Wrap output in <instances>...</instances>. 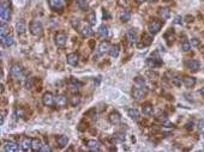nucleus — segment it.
Wrapping results in <instances>:
<instances>
[{
  "instance_id": "nucleus-1",
  "label": "nucleus",
  "mask_w": 204,
  "mask_h": 152,
  "mask_svg": "<svg viewBox=\"0 0 204 152\" xmlns=\"http://www.w3.org/2000/svg\"><path fill=\"white\" fill-rule=\"evenodd\" d=\"M162 25H163V22L157 21V19H153V21L149 22V24H148V30H149V32H150L151 35H155V34H157V32L161 30Z\"/></svg>"
},
{
  "instance_id": "nucleus-2",
  "label": "nucleus",
  "mask_w": 204,
  "mask_h": 152,
  "mask_svg": "<svg viewBox=\"0 0 204 152\" xmlns=\"http://www.w3.org/2000/svg\"><path fill=\"white\" fill-rule=\"evenodd\" d=\"M29 29H30V32H31L34 36H40V35L42 34V31H43L42 24H41V22H39V21H33V22L30 23Z\"/></svg>"
},
{
  "instance_id": "nucleus-3",
  "label": "nucleus",
  "mask_w": 204,
  "mask_h": 152,
  "mask_svg": "<svg viewBox=\"0 0 204 152\" xmlns=\"http://www.w3.org/2000/svg\"><path fill=\"white\" fill-rule=\"evenodd\" d=\"M10 74L12 75L15 79H19L22 77V74H23V68L19 65H17V63L12 65L11 68H10Z\"/></svg>"
},
{
  "instance_id": "nucleus-4",
  "label": "nucleus",
  "mask_w": 204,
  "mask_h": 152,
  "mask_svg": "<svg viewBox=\"0 0 204 152\" xmlns=\"http://www.w3.org/2000/svg\"><path fill=\"white\" fill-rule=\"evenodd\" d=\"M42 103L46 107H52L53 104H55V97L53 96L52 92H46V94H43Z\"/></svg>"
},
{
  "instance_id": "nucleus-5",
  "label": "nucleus",
  "mask_w": 204,
  "mask_h": 152,
  "mask_svg": "<svg viewBox=\"0 0 204 152\" xmlns=\"http://www.w3.org/2000/svg\"><path fill=\"white\" fill-rule=\"evenodd\" d=\"M66 40H67V36L64 32H58L54 36V42L58 47H64L66 44Z\"/></svg>"
},
{
  "instance_id": "nucleus-6",
  "label": "nucleus",
  "mask_w": 204,
  "mask_h": 152,
  "mask_svg": "<svg viewBox=\"0 0 204 152\" xmlns=\"http://www.w3.org/2000/svg\"><path fill=\"white\" fill-rule=\"evenodd\" d=\"M4 150L6 152H18L19 151V147L13 141H5L4 142Z\"/></svg>"
},
{
  "instance_id": "nucleus-7",
  "label": "nucleus",
  "mask_w": 204,
  "mask_h": 152,
  "mask_svg": "<svg viewBox=\"0 0 204 152\" xmlns=\"http://www.w3.org/2000/svg\"><path fill=\"white\" fill-rule=\"evenodd\" d=\"M10 16H11L10 7H0V18H1V22H7L10 19Z\"/></svg>"
},
{
  "instance_id": "nucleus-8",
  "label": "nucleus",
  "mask_w": 204,
  "mask_h": 152,
  "mask_svg": "<svg viewBox=\"0 0 204 152\" xmlns=\"http://www.w3.org/2000/svg\"><path fill=\"white\" fill-rule=\"evenodd\" d=\"M186 67L192 72H197L200 67V63L197 60H188V61H186Z\"/></svg>"
},
{
  "instance_id": "nucleus-9",
  "label": "nucleus",
  "mask_w": 204,
  "mask_h": 152,
  "mask_svg": "<svg viewBox=\"0 0 204 152\" xmlns=\"http://www.w3.org/2000/svg\"><path fill=\"white\" fill-rule=\"evenodd\" d=\"M80 35L83 36V37H89V36H91L92 35V30H91V27H90V24H83L82 27H80Z\"/></svg>"
},
{
  "instance_id": "nucleus-10",
  "label": "nucleus",
  "mask_w": 204,
  "mask_h": 152,
  "mask_svg": "<svg viewBox=\"0 0 204 152\" xmlns=\"http://www.w3.org/2000/svg\"><path fill=\"white\" fill-rule=\"evenodd\" d=\"M70 101H67V98L64 96V95H59L55 97V106L59 107V108H64L66 107V104L68 103Z\"/></svg>"
},
{
  "instance_id": "nucleus-11",
  "label": "nucleus",
  "mask_w": 204,
  "mask_h": 152,
  "mask_svg": "<svg viewBox=\"0 0 204 152\" xmlns=\"http://www.w3.org/2000/svg\"><path fill=\"white\" fill-rule=\"evenodd\" d=\"M126 38L130 43H136L137 42V32L135 29H129L126 32Z\"/></svg>"
},
{
  "instance_id": "nucleus-12",
  "label": "nucleus",
  "mask_w": 204,
  "mask_h": 152,
  "mask_svg": "<svg viewBox=\"0 0 204 152\" xmlns=\"http://www.w3.org/2000/svg\"><path fill=\"white\" fill-rule=\"evenodd\" d=\"M78 54L77 53H70L67 56H66V60H67V63L71 65V66H76L78 63Z\"/></svg>"
},
{
  "instance_id": "nucleus-13",
  "label": "nucleus",
  "mask_w": 204,
  "mask_h": 152,
  "mask_svg": "<svg viewBox=\"0 0 204 152\" xmlns=\"http://www.w3.org/2000/svg\"><path fill=\"white\" fill-rule=\"evenodd\" d=\"M31 145H33V139L30 138H24L21 142V148L23 151H29L31 148Z\"/></svg>"
},
{
  "instance_id": "nucleus-14",
  "label": "nucleus",
  "mask_w": 204,
  "mask_h": 152,
  "mask_svg": "<svg viewBox=\"0 0 204 152\" xmlns=\"http://www.w3.org/2000/svg\"><path fill=\"white\" fill-rule=\"evenodd\" d=\"M48 4L53 10H60L64 6V0H49Z\"/></svg>"
},
{
  "instance_id": "nucleus-15",
  "label": "nucleus",
  "mask_w": 204,
  "mask_h": 152,
  "mask_svg": "<svg viewBox=\"0 0 204 152\" xmlns=\"http://www.w3.org/2000/svg\"><path fill=\"white\" fill-rule=\"evenodd\" d=\"M109 49H111V44L107 41H102L98 46V53L100 54H105V53L109 52Z\"/></svg>"
},
{
  "instance_id": "nucleus-16",
  "label": "nucleus",
  "mask_w": 204,
  "mask_h": 152,
  "mask_svg": "<svg viewBox=\"0 0 204 152\" xmlns=\"http://www.w3.org/2000/svg\"><path fill=\"white\" fill-rule=\"evenodd\" d=\"M1 43L5 47H11L13 44V37L11 35H1Z\"/></svg>"
},
{
  "instance_id": "nucleus-17",
  "label": "nucleus",
  "mask_w": 204,
  "mask_h": 152,
  "mask_svg": "<svg viewBox=\"0 0 204 152\" xmlns=\"http://www.w3.org/2000/svg\"><path fill=\"white\" fill-rule=\"evenodd\" d=\"M147 63L150 66V67H159L162 65V60L160 58H155V56H151L150 59H148Z\"/></svg>"
},
{
  "instance_id": "nucleus-18",
  "label": "nucleus",
  "mask_w": 204,
  "mask_h": 152,
  "mask_svg": "<svg viewBox=\"0 0 204 152\" xmlns=\"http://www.w3.org/2000/svg\"><path fill=\"white\" fill-rule=\"evenodd\" d=\"M109 121H111V123H113V125L120 123V121H121L120 114H119L118 111H112L111 115H109Z\"/></svg>"
},
{
  "instance_id": "nucleus-19",
  "label": "nucleus",
  "mask_w": 204,
  "mask_h": 152,
  "mask_svg": "<svg viewBox=\"0 0 204 152\" xmlns=\"http://www.w3.org/2000/svg\"><path fill=\"white\" fill-rule=\"evenodd\" d=\"M157 13H159L160 18H162V19H167L170 16V11H169L168 7H160L159 11H157Z\"/></svg>"
},
{
  "instance_id": "nucleus-20",
  "label": "nucleus",
  "mask_w": 204,
  "mask_h": 152,
  "mask_svg": "<svg viewBox=\"0 0 204 152\" xmlns=\"http://www.w3.org/2000/svg\"><path fill=\"white\" fill-rule=\"evenodd\" d=\"M143 96H144V91H143L142 88H137V86H136V89L132 90V97H133L136 101H139Z\"/></svg>"
},
{
  "instance_id": "nucleus-21",
  "label": "nucleus",
  "mask_w": 204,
  "mask_h": 152,
  "mask_svg": "<svg viewBox=\"0 0 204 152\" xmlns=\"http://www.w3.org/2000/svg\"><path fill=\"white\" fill-rule=\"evenodd\" d=\"M182 84L186 86V88H192L194 84H196V78L194 77H184L182 79Z\"/></svg>"
},
{
  "instance_id": "nucleus-22",
  "label": "nucleus",
  "mask_w": 204,
  "mask_h": 152,
  "mask_svg": "<svg viewBox=\"0 0 204 152\" xmlns=\"http://www.w3.org/2000/svg\"><path fill=\"white\" fill-rule=\"evenodd\" d=\"M119 17H120V21L123 23H127L131 19V12L129 10H124V11L120 12V16Z\"/></svg>"
},
{
  "instance_id": "nucleus-23",
  "label": "nucleus",
  "mask_w": 204,
  "mask_h": 152,
  "mask_svg": "<svg viewBox=\"0 0 204 152\" xmlns=\"http://www.w3.org/2000/svg\"><path fill=\"white\" fill-rule=\"evenodd\" d=\"M86 146L89 147L90 151H100V150H101L98 142L95 141V140H88V141H86Z\"/></svg>"
},
{
  "instance_id": "nucleus-24",
  "label": "nucleus",
  "mask_w": 204,
  "mask_h": 152,
  "mask_svg": "<svg viewBox=\"0 0 204 152\" xmlns=\"http://www.w3.org/2000/svg\"><path fill=\"white\" fill-rule=\"evenodd\" d=\"M142 110H143V114L144 115H153V113H154V107H153V104H150V103H145L144 106H143V108H142Z\"/></svg>"
},
{
  "instance_id": "nucleus-25",
  "label": "nucleus",
  "mask_w": 204,
  "mask_h": 152,
  "mask_svg": "<svg viewBox=\"0 0 204 152\" xmlns=\"http://www.w3.org/2000/svg\"><path fill=\"white\" fill-rule=\"evenodd\" d=\"M127 114H129V116L131 117V120H133V121H138V119H139V111H138L137 109L131 108V109H129V110H127Z\"/></svg>"
},
{
  "instance_id": "nucleus-26",
  "label": "nucleus",
  "mask_w": 204,
  "mask_h": 152,
  "mask_svg": "<svg viewBox=\"0 0 204 152\" xmlns=\"http://www.w3.org/2000/svg\"><path fill=\"white\" fill-rule=\"evenodd\" d=\"M57 142H58V145H59V147H65L66 145H67V142H68V138L66 137V135H59L58 138H57Z\"/></svg>"
},
{
  "instance_id": "nucleus-27",
  "label": "nucleus",
  "mask_w": 204,
  "mask_h": 152,
  "mask_svg": "<svg viewBox=\"0 0 204 152\" xmlns=\"http://www.w3.org/2000/svg\"><path fill=\"white\" fill-rule=\"evenodd\" d=\"M142 42H143L144 46H150V44L153 43V36H151V34H150V32H149V34H143V36H142Z\"/></svg>"
},
{
  "instance_id": "nucleus-28",
  "label": "nucleus",
  "mask_w": 204,
  "mask_h": 152,
  "mask_svg": "<svg viewBox=\"0 0 204 152\" xmlns=\"http://www.w3.org/2000/svg\"><path fill=\"white\" fill-rule=\"evenodd\" d=\"M119 52H120V49H119V46L118 44H114V46H112L111 47V49H109V55L112 56V58H118L119 56Z\"/></svg>"
},
{
  "instance_id": "nucleus-29",
  "label": "nucleus",
  "mask_w": 204,
  "mask_h": 152,
  "mask_svg": "<svg viewBox=\"0 0 204 152\" xmlns=\"http://www.w3.org/2000/svg\"><path fill=\"white\" fill-rule=\"evenodd\" d=\"M86 21H88V23L90 24V25H95L96 24V15H95V12H89L88 15H86Z\"/></svg>"
},
{
  "instance_id": "nucleus-30",
  "label": "nucleus",
  "mask_w": 204,
  "mask_h": 152,
  "mask_svg": "<svg viewBox=\"0 0 204 152\" xmlns=\"http://www.w3.org/2000/svg\"><path fill=\"white\" fill-rule=\"evenodd\" d=\"M80 103V96L79 95H73L72 97H70V104L72 107H77Z\"/></svg>"
},
{
  "instance_id": "nucleus-31",
  "label": "nucleus",
  "mask_w": 204,
  "mask_h": 152,
  "mask_svg": "<svg viewBox=\"0 0 204 152\" xmlns=\"http://www.w3.org/2000/svg\"><path fill=\"white\" fill-rule=\"evenodd\" d=\"M41 147H42V142H41V140L40 139H33V145H31V148L34 150V151H40L41 150Z\"/></svg>"
},
{
  "instance_id": "nucleus-32",
  "label": "nucleus",
  "mask_w": 204,
  "mask_h": 152,
  "mask_svg": "<svg viewBox=\"0 0 204 152\" xmlns=\"http://www.w3.org/2000/svg\"><path fill=\"white\" fill-rule=\"evenodd\" d=\"M98 35H100L101 37H103V38H106V37L108 36V29H107L106 25H101V27H100V29H98Z\"/></svg>"
},
{
  "instance_id": "nucleus-33",
  "label": "nucleus",
  "mask_w": 204,
  "mask_h": 152,
  "mask_svg": "<svg viewBox=\"0 0 204 152\" xmlns=\"http://www.w3.org/2000/svg\"><path fill=\"white\" fill-rule=\"evenodd\" d=\"M77 5H78V7H79L80 10H83V11H86V10L89 9V5H88V1H86V0H77Z\"/></svg>"
},
{
  "instance_id": "nucleus-34",
  "label": "nucleus",
  "mask_w": 204,
  "mask_h": 152,
  "mask_svg": "<svg viewBox=\"0 0 204 152\" xmlns=\"http://www.w3.org/2000/svg\"><path fill=\"white\" fill-rule=\"evenodd\" d=\"M135 84H136V86L137 88H144L145 86V80H144V78H142V77H136L135 78Z\"/></svg>"
},
{
  "instance_id": "nucleus-35",
  "label": "nucleus",
  "mask_w": 204,
  "mask_h": 152,
  "mask_svg": "<svg viewBox=\"0 0 204 152\" xmlns=\"http://www.w3.org/2000/svg\"><path fill=\"white\" fill-rule=\"evenodd\" d=\"M16 31H17V34H23L24 31H25V24L23 23V22H18L17 24H16Z\"/></svg>"
},
{
  "instance_id": "nucleus-36",
  "label": "nucleus",
  "mask_w": 204,
  "mask_h": 152,
  "mask_svg": "<svg viewBox=\"0 0 204 152\" xmlns=\"http://www.w3.org/2000/svg\"><path fill=\"white\" fill-rule=\"evenodd\" d=\"M180 48H181V50L187 52V50H190V49H191V43H190L188 41H184V42L180 44Z\"/></svg>"
},
{
  "instance_id": "nucleus-37",
  "label": "nucleus",
  "mask_w": 204,
  "mask_h": 152,
  "mask_svg": "<svg viewBox=\"0 0 204 152\" xmlns=\"http://www.w3.org/2000/svg\"><path fill=\"white\" fill-rule=\"evenodd\" d=\"M113 140L114 141H124L125 140V134H123V133H115L114 137H113Z\"/></svg>"
},
{
  "instance_id": "nucleus-38",
  "label": "nucleus",
  "mask_w": 204,
  "mask_h": 152,
  "mask_svg": "<svg viewBox=\"0 0 204 152\" xmlns=\"http://www.w3.org/2000/svg\"><path fill=\"white\" fill-rule=\"evenodd\" d=\"M172 83H173V85H175V86H181L182 80H181V78H179V77H174V78H172Z\"/></svg>"
},
{
  "instance_id": "nucleus-39",
  "label": "nucleus",
  "mask_w": 204,
  "mask_h": 152,
  "mask_svg": "<svg viewBox=\"0 0 204 152\" xmlns=\"http://www.w3.org/2000/svg\"><path fill=\"white\" fill-rule=\"evenodd\" d=\"M0 7H11V0H0Z\"/></svg>"
},
{
  "instance_id": "nucleus-40",
  "label": "nucleus",
  "mask_w": 204,
  "mask_h": 152,
  "mask_svg": "<svg viewBox=\"0 0 204 152\" xmlns=\"http://www.w3.org/2000/svg\"><path fill=\"white\" fill-rule=\"evenodd\" d=\"M68 86H70V91H71V92H77V91H78V88H79L78 85L72 84V83H70Z\"/></svg>"
},
{
  "instance_id": "nucleus-41",
  "label": "nucleus",
  "mask_w": 204,
  "mask_h": 152,
  "mask_svg": "<svg viewBox=\"0 0 204 152\" xmlns=\"http://www.w3.org/2000/svg\"><path fill=\"white\" fill-rule=\"evenodd\" d=\"M190 43H191V46H194V47H197V46H199V40L198 38H192L191 41H190Z\"/></svg>"
},
{
  "instance_id": "nucleus-42",
  "label": "nucleus",
  "mask_w": 204,
  "mask_h": 152,
  "mask_svg": "<svg viewBox=\"0 0 204 152\" xmlns=\"http://www.w3.org/2000/svg\"><path fill=\"white\" fill-rule=\"evenodd\" d=\"M40 151H41V152H49V151H51V147H49L48 145H42V147H41Z\"/></svg>"
},
{
  "instance_id": "nucleus-43",
  "label": "nucleus",
  "mask_w": 204,
  "mask_h": 152,
  "mask_svg": "<svg viewBox=\"0 0 204 152\" xmlns=\"http://www.w3.org/2000/svg\"><path fill=\"white\" fill-rule=\"evenodd\" d=\"M70 83H72V84H76V85H78V86H80V85H82V83H80L79 80L74 79V78H71V79H70Z\"/></svg>"
},
{
  "instance_id": "nucleus-44",
  "label": "nucleus",
  "mask_w": 204,
  "mask_h": 152,
  "mask_svg": "<svg viewBox=\"0 0 204 152\" xmlns=\"http://www.w3.org/2000/svg\"><path fill=\"white\" fill-rule=\"evenodd\" d=\"M78 25H79V19H72V27L73 28H78Z\"/></svg>"
},
{
  "instance_id": "nucleus-45",
  "label": "nucleus",
  "mask_w": 204,
  "mask_h": 152,
  "mask_svg": "<svg viewBox=\"0 0 204 152\" xmlns=\"http://www.w3.org/2000/svg\"><path fill=\"white\" fill-rule=\"evenodd\" d=\"M174 23H175V24H181V23H182V19H181V17H180V16H176V17H175V21H174Z\"/></svg>"
},
{
  "instance_id": "nucleus-46",
  "label": "nucleus",
  "mask_w": 204,
  "mask_h": 152,
  "mask_svg": "<svg viewBox=\"0 0 204 152\" xmlns=\"http://www.w3.org/2000/svg\"><path fill=\"white\" fill-rule=\"evenodd\" d=\"M5 115H6V111H5V110H3V111H1V121H0V122H1V125L4 123V120H5Z\"/></svg>"
},
{
  "instance_id": "nucleus-47",
  "label": "nucleus",
  "mask_w": 204,
  "mask_h": 152,
  "mask_svg": "<svg viewBox=\"0 0 204 152\" xmlns=\"http://www.w3.org/2000/svg\"><path fill=\"white\" fill-rule=\"evenodd\" d=\"M186 128H187V129H192V128H193V123H192V122H187V123H186Z\"/></svg>"
},
{
  "instance_id": "nucleus-48",
  "label": "nucleus",
  "mask_w": 204,
  "mask_h": 152,
  "mask_svg": "<svg viewBox=\"0 0 204 152\" xmlns=\"http://www.w3.org/2000/svg\"><path fill=\"white\" fill-rule=\"evenodd\" d=\"M108 17H109V15L107 13V11H105L103 12V18H108Z\"/></svg>"
},
{
  "instance_id": "nucleus-49",
  "label": "nucleus",
  "mask_w": 204,
  "mask_h": 152,
  "mask_svg": "<svg viewBox=\"0 0 204 152\" xmlns=\"http://www.w3.org/2000/svg\"><path fill=\"white\" fill-rule=\"evenodd\" d=\"M125 4V0H119V5H124Z\"/></svg>"
},
{
  "instance_id": "nucleus-50",
  "label": "nucleus",
  "mask_w": 204,
  "mask_h": 152,
  "mask_svg": "<svg viewBox=\"0 0 204 152\" xmlns=\"http://www.w3.org/2000/svg\"><path fill=\"white\" fill-rule=\"evenodd\" d=\"M199 92H200V95H202V96H204V88H202Z\"/></svg>"
},
{
  "instance_id": "nucleus-51",
  "label": "nucleus",
  "mask_w": 204,
  "mask_h": 152,
  "mask_svg": "<svg viewBox=\"0 0 204 152\" xmlns=\"http://www.w3.org/2000/svg\"><path fill=\"white\" fill-rule=\"evenodd\" d=\"M137 3H143V1H145V0H136Z\"/></svg>"
},
{
  "instance_id": "nucleus-52",
  "label": "nucleus",
  "mask_w": 204,
  "mask_h": 152,
  "mask_svg": "<svg viewBox=\"0 0 204 152\" xmlns=\"http://www.w3.org/2000/svg\"><path fill=\"white\" fill-rule=\"evenodd\" d=\"M149 3H156V0H148Z\"/></svg>"
}]
</instances>
